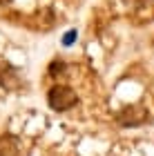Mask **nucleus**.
<instances>
[{"instance_id": "1", "label": "nucleus", "mask_w": 154, "mask_h": 156, "mask_svg": "<svg viewBox=\"0 0 154 156\" xmlns=\"http://www.w3.org/2000/svg\"><path fill=\"white\" fill-rule=\"evenodd\" d=\"M76 91L72 87H65V85H56V87L49 89V96H47V103H49V107L56 109V112H65L69 107H74L76 105Z\"/></svg>"}, {"instance_id": "2", "label": "nucleus", "mask_w": 154, "mask_h": 156, "mask_svg": "<svg viewBox=\"0 0 154 156\" xmlns=\"http://www.w3.org/2000/svg\"><path fill=\"white\" fill-rule=\"evenodd\" d=\"M76 36H78V34H76V29H69V31L65 34V38H63V45H65V47H69V45H74V40H76Z\"/></svg>"}]
</instances>
